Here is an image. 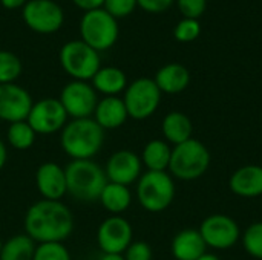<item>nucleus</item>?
<instances>
[{
	"instance_id": "obj_1",
	"label": "nucleus",
	"mask_w": 262,
	"mask_h": 260,
	"mask_svg": "<svg viewBox=\"0 0 262 260\" xmlns=\"http://www.w3.org/2000/svg\"><path fill=\"white\" fill-rule=\"evenodd\" d=\"M74 215L61 201L40 199L25 213L23 227L35 244L64 242L74 231Z\"/></svg>"
},
{
	"instance_id": "obj_2",
	"label": "nucleus",
	"mask_w": 262,
	"mask_h": 260,
	"mask_svg": "<svg viewBox=\"0 0 262 260\" xmlns=\"http://www.w3.org/2000/svg\"><path fill=\"white\" fill-rule=\"evenodd\" d=\"M104 144V130L94 118L69 120L60 132V146L72 159H94Z\"/></svg>"
},
{
	"instance_id": "obj_3",
	"label": "nucleus",
	"mask_w": 262,
	"mask_h": 260,
	"mask_svg": "<svg viewBox=\"0 0 262 260\" xmlns=\"http://www.w3.org/2000/svg\"><path fill=\"white\" fill-rule=\"evenodd\" d=\"M66 184L68 195L80 202L98 201L104 185L109 182L101 167L94 159H77L71 161L66 167Z\"/></svg>"
},
{
	"instance_id": "obj_4",
	"label": "nucleus",
	"mask_w": 262,
	"mask_h": 260,
	"mask_svg": "<svg viewBox=\"0 0 262 260\" xmlns=\"http://www.w3.org/2000/svg\"><path fill=\"white\" fill-rule=\"evenodd\" d=\"M209 166V149L201 141L190 138L186 143L172 147V156L167 172L172 178L181 181H195L207 172Z\"/></svg>"
},
{
	"instance_id": "obj_5",
	"label": "nucleus",
	"mask_w": 262,
	"mask_h": 260,
	"mask_svg": "<svg viewBox=\"0 0 262 260\" xmlns=\"http://www.w3.org/2000/svg\"><path fill=\"white\" fill-rule=\"evenodd\" d=\"M177 187L169 172H144L137 181V199L149 213H161L175 199Z\"/></svg>"
},
{
	"instance_id": "obj_6",
	"label": "nucleus",
	"mask_w": 262,
	"mask_h": 260,
	"mask_svg": "<svg viewBox=\"0 0 262 260\" xmlns=\"http://www.w3.org/2000/svg\"><path fill=\"white\" fill-rule=\"evenodd\" d=\"M118 21L106 9L84 12L80 21V40L97 52L111 49L118 40Z\"/></svg>"
},
{
	"instance_id": "obj_7",
	"label": "nucleus",
	"mask_w": 262,
	"mask_h": 260,
	"mask_svg": "<svg viewBox=\"0 0 262 260\" xmlns=\"http://www.w3.org/2000/svg\"><path fill=\"white\" fill-rule=\"evenodd\" d=\"M61 69L78 81H91L101 67L100 52L88 46L81 40H72L63 44L60 49Z\"/></svg>"
},
{
	"instance_id": "obj_8",
	"label": "nucleus",
	"mask_w": 262,
	"mask_h": 260,
	"mask_svg": "<svg viewBox=\"0 0 262 260\" xmlns=\"http://www.w3.org/2000/svg\"><path fill=\"white\" fill-rule=\"evenodd\" d=\"M161 90L155 84L154 78H137L127 84L123 92V103L126 106L127 115L132 120L143 121L150 118L160 107Z\"/></svg>"
},
{
	"instance_id": "obj_9",
	"label": "nucleus",
	"mask_w": 262,
	"mask_h": 260,
	"mask_svg": "<svg viewBox=\"0 0 262 260\" xmlns=\"http://www.w3.org/2000/svg\"><path fill=\"white\" fill-rule=\"evenodd\" d=\"M58 100L71 120H80L92 118L100 98L89 81L72 80L64 84Z\"/></svg>"
},
{
	"instance_id": "obj_10",
	"label": "nucleus",
	"mask_w": 262,
	"mask_h": 260,
	"mask_svg": "<svg viewBox=\"0 0 262 260\" xmlns=\"http://www.w3.org/2000/svg\"><path fill=\"white\" fill-rule=\"evenodd\" d=\"M26 121L37 135H52L61 132L69 116L58 98H41L34 101Z\"/></svg>"
},
{
	"instance_id": "obj_11",
	"label": "nucleus",
	"mask_w": 262,
	"mask_h": 260,
	"mask_svg": "<svg viewBox=\"0 0 262 260\" xmlns=\"http://www.w3.org/2000/svg\"><path fill=\"white\" fill-rule=\"evenodd\" d=\"M207 248L229 250L235 247L241 238L238 222L226 215H212L206 218L198 228Z\"/></svg>"
},
{
	"instance_id": "obj_12",
	"label": "nucleus",
	"mask_w": 262,
	"mask_h": 260,
	"mask_svg": "<svg viewBox=\"0 0 262 260\" xmlns=\"http://www.w3.org/2000/svg\"><path fill=\"white\" fill-rule=\"evenodd\" d=\"M21 15L26 26L37 34H54L64 21L63 9L52 0H29Z\"/></svg>"
},
{
	"instance_id": "obj_13",
	"label": "nucleus",
	"mask_w": 262,
	"mask_h": 260,
	"mask_svg": "<svg viewBox=\"0 0 262 260\" xmlns=\"http://www.w3.org/2000/svg\"><path fill=\"white\" fill-rule=\"evenodd\" d=\"M134 242L130 222L123 216H107L97 230V244L101 253L123 254Z\"/></svg>"
},
{
	"instance_id": "obj_14",
	"label": "nucleus",
	"mask_w": 262,
	"mask_h": 260,
	"mask_svg": "<svg viewBox=\"0 0 262 260\" xmlns=\"http://www.w3.org/2000/svg\"><path fill=\"white\" fill-rule=\"evenodd\" d=\"M104 173L109 182L129 187L135 184L143 175L141 158L135 152L127 149L117 150L106 161Z\"/></svg>"
},
{
	"instance_id": "obj_15",
	"label": "nucleus",
	"mask_w": 262,
	"mask_h": 260,
	"mask_svg": "<svg viewBox=\"0 0 262 260\" xmlns=\"http://www.w3.org/2000/svg\"><path fill=\"white\" fill-rule=\"evenodd\" d=\"M34 104L31 93L17 83L0 84V120L12 124L25 121Z\"/></svg>"
},
{
	"instance_id": "obj_16",
	"label": "nucleus",
	"mask_w": 262,
	"mask_h": 260,
	"mask_svg": "<svg viewBox=\"0 0 262 260\" xmlns=\"http://www.w3.org/2000/svg\"><path fill=\"white\" fill-rule=\"evenodd\" d=\"M35 187L41 199L61 201L68 195L64 169L54 161L40 164L35 170Z\"/></svg>"
},
{
	"instance_id": "obj_17",
	"label": "nucleus",
	"mask_w": 262,
	"mask_h": 260,
	"mask_svg": "<svg viewBox=\"0 0 262 260\" xmlns=\"http://www.w3.org/2000/svg\"><path fill=\"white\" fill-rule=\"evenodd\" d=\"M229 187L239 198H259L262 196V167L255 164L239 167L232 173Z\"/></svg>"
},
{
	"instance_id": "obj_18",
	"label": "nucleus",
	"mask_w": 262,
	"mask_h": 260,
	"mask_svg": "<svg viewBox=\"0 0 262 260\" xmlns=\"http://www.w3.org/2000/svg\"><path fill=\"white\" fill-rule=\"evenodd\" d=\"M92 118L106 132V130H115V129H120L121 126H124L129 115H127L126 106L123 103V98L103 97L98 100V104L95 107Z\"/></svg>"
},
{
	"instance_id": "obj_19",
	"label": "nucleus",
	"mask_w": 262,
	"mask_h": 260,
	"mask_svg": "<svg viewBox=\"0 0 262 260\" xmlns=\"http://www.w3.org/2000/svg\"><path fill=\"white\" fill-rule=\"evenodd\" d=\"M161 93H181L190 84V72L180 63H169L158 69L154 78Z\"/></svg>"
},
{
	"instance_id": "obj_20",
	"label": "nucleus",
	"mask_w": 262,
	"mask_h": 260,
	"mask_svg": "<svg viewBox=\"0 0 262 260\" xmlns=\"http://www.w3.org/2000/svg\"><path fill=\"white\" fill-rule=\"evenodd\" d=\"M207 247L198 230L186 228L172 239L170 251L177 260H196L206 253Z\"/></svg>"
},
{
	"instance_id": "obj_21",
	"label": "nucleus",
	"mask_w": 262,
	"mask_h": 260,
	"mask_svg": "<svg viewBox=\"0 0 262 260\" xmlns=\"http://www.w3.org/2000/svg\"><path fill=\"white\" fill-rule=\"evenodd\" d=\"M91 84L95 92L101 93L103 97H118L127 87V77L120 67L104 66L98 69L91 80Z\"/></svg>"
},
{
	"instance_id": "obj_22",
	"label": "nucleus",
	"mask_w": 262,
	"mask_h": 260,
	"mask_svg": "<svg viewBox=\"0 0 262 260\" xmlns=\"http://www.w3.org/2000/svg\"><path fill=\"white\" fill-rule=\"evenodd\" d=\"M161 132H163L164 141H167L169 144L178 146L192 138L193 124H192V120L186 113L172 110L163 118Z\"/></svg>"
},
{
	"instance_id": "obj_23",
	"label": "nucleus",
	"mask_w": 262,
	"mask_h": 260,
	"mask_svg": "<svg viewBox=\"0 0 262 260\" xmlns=\"http://www.w3.org/2000/svg\"><path fill=\"white\" fill-rule=\"evenodd\" d=\"M98 202L111 216H121L132 204V193L126 185L107 182L98 198Z\"/></svg>"
},
{
	"instance_id": "obj_24",
	"label": "nucleus",
	"mask_w": 262,
	"mask_h": 260,
	"mask_svg": "<svg viewBox=\"0 0 262 260\" xmlns=\"http://www.w3.org/2000/svg\"><path fill=\"white\" fill-rule=\"evenodd\" d=\"M172 156V147L164 139L149 141L141 152V162L147 172H167Z\"/></svg>"
},
{
	"instance_id": "obj_25",
	"label": "nucleus",
	"mask_w": 262,
	"mask_h": 260,
	"mask_svg": "<svg viewBox=\"0 0 262 260\" xmlns=\"http://www.w3.org/2000/svg\"><path fill=\"white\" fill-rule=\"evenodd\" d=\"M37 244L28 234H15L3 242L0 260H32Z\"/></svg>"
},
{
	"instance_id": "obj_26",
	"label": "nucleus",
	"mask_w": 262,
	"mask_h": 260,
	"mask_svg": "<svg viewBox=\"0 0 262 260\" xmlns=\"http://www.w3.org/2000/svg\"><path fill=\"white\" fill-rule=\"evenodd\" d=\"M37 139V133L34 129L29 126V123L25 121H17L8 126L6 129V143L9 147L18 152L29 150Z\"/></svg>"
},
{
	"instance_id": "obj_27",
	"label": "nucleus",
	"mask_w": 262,
	"mask_h": 260,
	"mask_svg": "<svg viewBox=\"0 0 262 260\" xmlns=\"http://www.w3.org/2000/svg\"><path fill=\"white\" fill-rule=\"evenodd\" d=\"M23 66L20 58L11 51H0V84L15 83L21 75Z\"/></svg>"
},
{
	"instance_id": "obj_28",
	"label": "nucleus",
	"mask_w": 262,
	"mask_h": 260,
	"mask_svg": "<svg viewBox=\"0 0 262 260\" xmlns=\"http://www.w3.org/2000/svg\"><path fill=\"white\" fill-rule=\"evenodd\" d=\"M243 247L249 256L262 260V222H253L241 234Z\"/></svg>"
},
{
	"instance_id": "obj_29",
	"label": "nucleus",
	"mask_w": 262,
	"mask_h": 260,
	"mask_svg": "<svg viewBox=\"0 0 262 260\" xmlns=\"http://www.w3.org/2000/svg\"><path fill=\"white\" fill-rule=\"evenodd\" d=\"M32 260H72L69 250L61 242L37 244Z\"/></svg>"
},
{
	"instance_id": "obj_30",
	"label": "nucleus",
	"mask_w": 262,
	"mask_h": 260,
	"mask_svg": "<svg viewBox=\"0 0 262 260\" xmlns=\"http://www.w3.org/2000/svg\"><path fill=\"white\" fill-rule=\"evenodd\" d=\"M200 32H201V25L198 20L193 18H183L181 21H178V25L173 29L175 38L181 43H189L196 40Z\"/></svg>"
},
{
	"instance_id": "obj_31",
	"label": "nucleus",
	"mask_w": 262,
	"mask_h": 260,
	"mask_svg": "<svg viewBox=\"0 0 262 260\" xmlns=\"http://www.w3.org/2000/svg\"><path fill=\"white\" fill-rule=\"evenodd\" d=\"M137 6V0H104L103 9H106L112 17L121 18L132 14Z\"/></svg>"
},
{
	"instance_id": "obj_32",
	"label": "nucleus",
	"mask_w": 262,
	"mask_h": 260,
	"mask_svg": "<svg viewBox=\"0 0 262 260\" xmlns=\"http://www.w3.org/2000/svg\"><path fill=\"white\" fill-rule=\"evenodd\" d=\"M123 256H124V260H152L154 253L147 242L135 241L127 247Z\"/></svg>"
},
{
	"instance_id": "obj_33",
	"label": "nucleus",
	"mask_w": 262,
	"mask_h": 260,
	"mask_svg": "<svg viewBox=\"0 0 262 260\" xmlns=\"http://www.w3.org/2000/svg\"><path fill=\"white\" fill-rule=\"evenodd\" d=\"M177 3L184 18H193V20L201 17L207 6V0H177Z\"/></svg>"
},
{
	"instance_id": "obj_34",
	"label": "nucleus",
	"mask_w": 262,
	"mask_h": 260,
	"mask_svg": "<svg viewBox=\"0 0 262 260\" xmlns=\"http://www.w3.org/2000/svg\"><path fill=\"white\" fill-rule=\"evenodd\" d=\"M175 0H137V5L146 11V12H152V14H160L167 11Z\"/></svg>"
},
{
	"instance_id": "obj_35",
	"label": "nucleus",
	"mask_w": 262,
	"mask_h": 260,
	"mask_svg": "<svg viewBox=\"0 0 262 260\" xmlns=\"http://www.w3.org/2000/svg\"><path fill=\"white\" fill-rule=\"evenodd\" d=\"M74 5L80 9H83L84 12L94 11V9H100L104 5V0H72Z\"/></svg>"
},
{
	"instance_id": "obj_36",
	"label": "nucleus",
	"mask_w": 262,
	"mask_h": 260,
	"mask_svg": "<svg viewBox=\"0 0 262 260\" xmlns=\"http://www.w3.org/2000/svg\"><path fill=\"white\" fill-rule=\"evenodd\" d=\"M0 3L6 9H17V8L25 6L28 3V0H0Z\"/></svg>"
},
{
	"instance_id": "obj_37",
	"label": "nucleus",
	"mask_w": 262,
	"mask_h": 260,
	"mask_svg": "<svg viewBox=\"0 0 262 260\" xmlns=\"http://www.w3.org/2000/svg\"><path fill=\"white\" fill-rule=\"evenodd\" d=\"M6 161H8V146L0 138V170L6 166Z\"/></svg>"
},
{
	"instance_id": "obj_38",
	"label": "nucleus",
	"mask_w": 262,
	"mask_h": 260,
	"mask_svg": "<svg viewBox=\"0 0 262 260\" xmlns=\"http://www.w3.org/2000/svg\"><path fill=\"white\" fill-rule=\"evenodd\" d=\"M100 260H124L123 254H112V253H103Z\"/></svg>"
},
{
	"instance_id": "obj_39",
	"label": "nucleus",
	"mask_w": 262,
	"mask_h": 260,
	"mask_svg": "<svg viewBox=\"0 0 262 260\" xmlns=\"http://www.w3.org/2000/svg\"><path fill=\"white\" fill-rule=\"evenodd\" d=\"M196 260H220V257H218L216 254H212V253H207V251H206L201 257H198Z\"/></svg>"
},
{
	"instance_id": "obj_40",
	"label": "nucleus",
	"mask_w": 262,
	"mask_h": 260,
	"mask_svg": "<svg viewBox=\"0 0 262 260\" xmlns=\"http://www.w3.org/2000/svg\"><path fill=\"white\" fill-rule=\"evenodd\" d=\"M2 247H3V241L0 239V253H2Z\"/></svg>"
}]
</instances>
